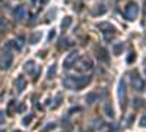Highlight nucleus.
I'll return each instance as SVG.
<instances>
[{"instance_id":"nucleus-8","label":"nucleus","mask_w":146,"mask_h":132,"mask_svg":"<svg viewBox=\"0 0 146 132\" xmlns=\"http://www.w3.org/2000/svg\"><path fill=\"white\" fill-rule=\"evenodd\" d=\"M78 66H79V69L83 70V72L92 70V62H91V59H88V57H82Z\"/></svg>"},{"instance_id":"nucleus-27","label":"nucleus","mask_w":146,"mask_h":132,"mask_svg":"<svg viewBox=\"0 0 146 132\" xmlns=\"http://www.w3.org/2000/svg\"><path fill=\"white\" fill-rule=\"evenodd\" d=\"M47 2H48V0H40V3H41V5H45Z\"/></svg>"},{"instance_id":"nucleus-11","label":"nucleus","mask_w":146,"mask_h":132,"mask_svg":"<svg viewBox=\"0 0 146 132\" xmlns=\"http://www.w3.org/2000/svg\"><path fill=\"white\" fill-rule=\"evenodd\" d=\"M12 44L15 46L16 50H22V47H23V37H18L15 41H12Z\"/></svg>"},{"instance_id":"nucleus-6","label":"nucleus","mask_w":146,"mask_h":132,"mask_svg":"<svg viewBox=\"0 0 146 132\" xmlns=\"http://www.w3.org/2000/svg\"><path fill=\"white\" fill-rule=\"evenodd\" d=\"M131 85H133V88H135L136 91H143V88H145V81H143L137 74H133V75H131Z\"/></svg>"},{"instance_id":"nucleus-4","label":"nucleus","mask_w":146,"mask_h":132,"mask_svg":"<svg viewBox=\"0 0 146 132\" xmlns=\"http://www.w3.org/2000/svg\"><path fill=\"white\" fill-rule=\"evenodd\" d=\"M126 100H127V90H126V81L124 79H120L118 81V101L120 106L126 107Z\"/></svg>"},{"instance_id":"nucleus-19","label":"nucleus","mask_w":146,"mask_h":132,"mask_svg":"<svg viewBox=\"0 0 146 132\" xmlns=\"http://www.w3.org/2000/svg\"><path fill=\"white\" fill-rule=\"evenodd\" d=\"M25 70L31 74V72L34 70V62H27L25 63Z\"/></svg>"},{"instance_id":"nucleus-3","label":"nucleus","mask_w":146,"mask_h":132,"mask_svg":"<svg viewBox=\"0 0 146 132\" xmlns=\"http://www.w3.org/2000/svg\"><path fill=\"white\" fill-rule=\"evenodd\" d=\"M139 15V6L136 3H129L124 9V18L127 21H135Z\"/></svg>"},{"instance_id":"nucleus-12","label":"nucleus","mask_w":146,"mask_h":132,"mask_svg":"<svg viewBox=\"0 0 146 132\" xmlns=\"http://www.w3.org/2000/svg\"><path fill=\"white\" fill-rule=\"evenodd\" d=\"M41 38V32L38 31V32H34L31 37H29V43L31 44H35V43H38V40Z\"/></svg>"},{"instance_id":"nucleus-17","label":"nucleus","mask_w":146,"mask_h":132,"mask_svg":"<svg viewBox=\"0 0 146 132\" xmlns=\"http://www.w3.org/2000/svg\"><path fill=\"white\" fill-rule=\"evenodd\" d=\"M113 50H114V54H120L121 50H123V43H117V44H114Z\"/></svg>"},{"instance_id":"nucleus-30","label":"nucleus","mask_w":146,"mask_h":132,"mask_svg":"<svg viewBox=\"0 0 146 132\" xmlns=\"http://www.w3.org/2000/svg\"><path fill=\"white\" fill-rule=\"evenodd\" d=\"M66 2H69V0H66Z\"/></svg>"},{"instance_id":"nucleus-13","label":"nucleus","mask_w":146,"mask_h":132,"mask_svg":"<svg viewBox=\"0 0 146 132\" xmlns=\"http://www.w3.org/2000/svg\"><path fill=\"white\" fill-rule=\"evenodd\" d=\"M56 70H57V69H56V65L53 63L50 68H48V72H47V79H53V76L56 75Z\"/></svg>"},{"instance_id":"nucleus-20","label":"nucleus","mask_w":146,"mask_h":132,"mask_svg":"<svg viewBox=\"0 0 146 132\" xmlns=\"http://www.w3.org/2000/svg\"><path fill=\"white\" fill-rule=\"evenodd\" d=\"M54 37H56V29H51L50 34H48V38H47V40H48V41H51Z\"/></svg>"},{"instance_id":"nucleus-1","label":"nucleus","mask_w":146,"mask_h":132,"mask_svg":"<svg viewBox=\"0 0 146 132\" xmlns=\"http://www.w3.org/2000/svg\"><path fill=\"white\" fill-rule=\"evenodd\" d=\"M89 81V76H66L63 79V85L69 90H80L85 85H88Z\"/></svg>"},{"instance_id":"nucleus-26","label":"nucleus","mask_w":146,"mask_h":132,"mask_svg":"<svg viewBox=\"0 0 146 132\" xmlns=\"http://www.w3.org/2000/svg\"><path fill=\"white\" fill-rule=\"evenodd\" d=\"M2 122H3V113L0 112V123H2Z\"/></svg>"},{"instance_id":"nucleus-10","label":"nucleus","mask_w":146,"mask_h":132,"mask_svg":"<svg viewBox=\"0 0 146 132\" xmlns=\"http://www.w3.org/2000/svg\"><path fill=\"white\" fill-rule=\"evenodd\" d=\"M15 85H16V91H18V92H22L23 90H25V87H27V79H25V76H22V75L18 76Z\"/></svg>"},{"instance_id":"nucleus-16","label":"nucleus","mask_w":146,"mask_h":132,"mask_svg":"<svg viewBox=\"0 0 146 132\" xmlns=\"http://www.w3.org/2000/svg\"><path fill=\"white\" fill-rule=\"evenodd\" d=\"M70 23H72V18H70V16H66V18L63 19V22H62V28H63V29H67V28L70 27Z\"/></svg>"},{"instance_id":"nucleus-2","label":"nucleus","mask_w":146,"mask_h":132,"mask_svg":"<svg viewBox=\"0 0 146 132\" xmlns=\"http://www.w3.org/2000/svg\"><path fill=\"white\" fill-rule=\"evenodd\" d=\"M12 46H13V44H12V41H9L7 47L3 50L2 56H0V68L5 69V70L9 69L12 66V63H13V54H12V52H10V47Z\"/></svg>"},{"instance_id":"nucleus-14","label":"nucleus","mask_w":146,"mask_h":132,"mask_svg":"<svg viewBox=\"0 0 146 132\" xmlns=\"http://www.w3.org/2000/svg\"><path fill=\"white\" fill-rule=\"evenodd\" d=\"M104 110H105V115H107L108 117H114V110H113V107L110 106V103H107V104H105Z\"/></svg>"},{"instance_id":"nucleus-7","label":"nucleus","mask_w":146,"mask_h":132,"mask_svg":"<svg viewBox=\"0 0 146 132\" xmlns=\"http://www.w3.org/2000/svg\"><path fill=\"white\" fill-rule=\"evenodd\" d=\"M100 29H102V32H104V35H105V40H110L114 35V27H111L110 23H105V22H102V23H100Z\"/></svg>"},{"instance_id":"nucleus-21","label":"nucleus","mask_w":146,"mask_h":132,"mask_svg":"<svg viewBox=\"0 0 146 132\" xmlns=\"http://www.w3.org/2000/svg\"><path fill=\"white\" fill-rule=\"evenodd\" d=\"M135 59H136V54H135V53H130V56L127 57V63H131Z\"/></svg>"},{"instance_id":"nucleus-18","label":"nucleus","mask_w":146,"mask_h":132,"mask_svg":"<svg viewBox=\"0 0 146 132\" xmlns=\"http://www.w3.org/2000/svg\"><path fill=\"white\" fill-rule=\"evenodd\" d=\"M69 46H70V41H69V38H64V37H63L62 40H60V46H58L60 49H63V47H64V49H67Z\"/></svg>"},{"instance_id":"nucleus-24","label":"nucleus","mask_w":146,"mask_h":132,"mask_svg":"<svg viewBox=\"0 0 146 132\" xmlns=\"http://www.w3.org/2000/svg\"><path fill=\"white\" fill-rule=\"evenodd\" d=\"M140 125H142V126H146V116H143V117L140 119Z\"/></svg>"},{"instance_id":"nucleus-29","label":"nucleus","mask_w":146,"mask_h":132,"mask_svg":"<svg viewBox=\"0 0 146 132\" xmlns=\"http://www.w3.org/2000/svg\"><path fill=\"white\" fill-rule=\"evenodd\" d=\"M15 132H19V131H15Z\"/></svg>"},{"instance_id":"nucleus-28","label":"nucleus","mask_w":146,"mask_h":132,"mask_svg":"<svg viewBox=\"0 0 146 132\" xmlns=\"http://www.w3.org/2000/svg\"><path fill=\"white\" fill-rule=\"evenodd\" d=\"M145 74H146V66H145Z\"/></svg>"},{"instance_id":"nucleus-15","label":"nucleus","mask_w":146,"mask_h":132,"mask_svg":"<svg viewBox=\"0 0 146 132\" xmlns=\"http://www.w3.org/2000/svg\"><path fill=\"white\" fill-rule=\"evenodd\" d=\"M96 98H98V94H96V92H89V94L86 95V101H88V103H91V104H92V103H95V100H96Z\"/></svg>"},{"instance_id":"nucleus-9","label":"nucleus","mask_w":146,"mask_h":132,"mask_svg":"<svg viewBox=\"0 0 146 132\" xmlns=\"http://www.w3.org/2000/svg\"><path fill=\"white\" fill-rule=\"evenodd\" d=\"M13 16L16 18V19H23L27 16V7L25 6H18L15 10H13Z\"/></svg>"},{"instance_id":"nucleus-5","label":"nucleus","mask_w":146,"mask_h":132,"mask_svg":"<svg viewBox=\"0 0 146 132\" xmlns=\"http://www.w3.org/2000/svg\"><path fill=\"white\" fill-rule=\"evenodd\" d=\"M78 57H79L78 52H72L70 54H67V57L64 59V62H63V68H64V69H70L73 65L76 63Z\"/></svg>"},{"instance_id":"nucleus-23","label":"nucleus","mask_w":146,"mask_h":132,"mask_svg":"<svg viewBox=\"0 0 146 132\" xmlns=\"http://www.w3.org/2000/svg\"><path fill=\"white\" fill-rule=\"evenodd\" d=\"M133 106H136V107H140V106H142V100H135V103H133Z\"/></svg>"},{"instance_id":"nucleus-25","label":"nucleus","mask_w":146,"mask_h":132,"mask_svg":"<svg viewBox=\"0 0 146 132\" xmlns=\"http://www.w3.org/2000/svg\"><path fill=\"white\" fill-rule=\"evenodd\" d=\"M51 128H54V123H48V126H47V128H45L44 131H50Z\"/></svg>"},{"instance_id":"nucleus-22","label":"nucleus","mask_w":146,"mask_h":132,"mask_svg":"<svg viewBox=\"0 0 146 132\" xmlns=\"http://www.w3.org/2000/svg\"><path fill=\"white\" fill-rule=\"evenodd\" d=\"M31 119H32V116H31V115H29V116H25V117H23V121H22V123L27 126V123H28V122H31Z\"/></svg>"}]
</instances>
